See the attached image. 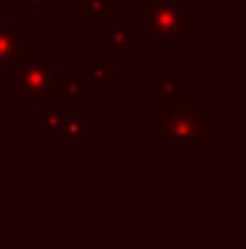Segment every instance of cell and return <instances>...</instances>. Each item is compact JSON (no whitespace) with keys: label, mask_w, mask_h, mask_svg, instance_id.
Segmentation results:
<instances>
[{"label":"cell","mask_w":246,"mask_h":249,"mask_svg":"<svg viewBox=\"0 0 246 249\" xmlns=\"http://www.w3.org/2000/svg\"><path fill=\"white\" fill-rule=\"evenodd\" d=\"M148 138L154 143H159V141L207 143L209 141V109L191 90L178 101L151 106L148 109Z\"/></svg>","instance_id":"6da1fadb"},{"label":"cell","mask_w":246,"mask_h":249,"mask_svg":"<svg viewBox=\"0 0 246 249\" xmlns=\"http://www.w3.org/2000/svg\"><path fill=\"white\" fill-rule=\"evenodd\" d=\"M135 24L154 48H183L188 35L198 32V11L185 0H154L138 8Z\"/></svg>","instance_id":"7a4b0ae2"},{"label":"cell","mask_w":246,"mask_h":249,"mask_svg":"<svg viewBox=\"0 0 246 249\" xmlns=\"http://www.w3.org/2000/svg\"><path fill=\"white\" fill-rule=\"evenodd\" d=\"M53 74L56 64L53 58L43 56V48L34 45L32 53H27L24 58H19L16 64H8L3 74L5 93L14 96L16 106H53L56 93H53Z\"/></svg>","instance_id":"3957f363"},{"label":"cell","mask_w":246,"mask_h":249,"mask_svg":"<svg viewBox=\"0 0 246 249\" xmlns=\"http://www.w3.org/2000/svg\"><path fill=\"white\" fill-rule=\"evenodd\" d=\"M140 40V29L135 21H125V24H114V21H101V45L111 51V58H125L127 51L135 48Z\"/></svg>","instance_id":"277c9868"},{"label":"cell","mask_w":246,"mask_h":249,"mask_svg":"<svg viewBox=\"0 0 246 249\" xmlns=\"http://www.w3.org/2000/svg\"><path fill=\"white\" fill-rule=\"evenodd\" d=\"M34 51V43L19 29L16 21H0V67L16 64Z\"/></svg>","instance_id":"5b68a950"},{"label":"cell","mask_w":246,"mask_h":249,"mask_svg":"<svg viewBox=\"0 0 246 249\" xmlns=\"http://www.w3.org/2000/svg\"><path fill=\"white\" fill-rule=\"evenodd\" d=\"M80 98H64V104L45 106L40 114V138L45 143H64V127H66L69 111L77 106Z\"/></svg>","instance_id":"8992f818"},{"label":"cell","mask_w":246,"mask_h":249,"mask_svg":"<svg viewBox=\"0 0 246 249\" xmlns=\"http://www.w3.org/2000/svg\"><path fill=\"white\" fill-rule=\"evenodd\" d=\"M53 93L58 98H80L90 93V82H82V77L74 69H56Z\"/></svg>","instance_id":"52a82bcc"},{"label":"cell","mask_w":246,"mask_h":249,"mask_svg":"<svg viewBox=\"0 0 246 249\" xmlns=\"http://www.w3.org/2000/svg\"><path fill=\"white\" fill-rule=\"evenodd\" d=\"M148 93L151 96H162V104H169V101L183 98L185 93H188V88H185V82L178 80V74H175L172 69H164L162 80L148 85Z\"/></svg>","instance_id":"ba28073f"},{"label":"cell","mask_w":246,"mask_h":249,"mask_svg":"<svg viewBox=\"0 0 246 249\" xmlns=\"http://www.w3.org/2000/svg\"><path fill=\"white\" fill-rule=\"evenodd\" d=\"M90 141V130H87L85 120H82L80 109L74 106L66 117V127H64V143H87Z\"/></svg>","instance_id":"9c48e42d"},{"label":"cell","mask_w":246,"mask_h":249,"mask_svg":"<svg viewBox=\"0 0 246 249\" xmlns=\"http://www.w3.org/2000/svg\"><path fill=\"white\" fill-rule=\"evenodd\" d=\"M111 74H114V58L111 56H93L87 61V77H90V82L106 85L111 80Z\"/></svg>","instance_id":"30bf717a"},{"label":"cell","mask_w":246,"mask_h":249,"mask_svg":"<svg viewBox=\"0 0 246 249\" xmlns=\"http://www.w3.org/2000/svg\"><path fill=\"white\" fill-rule=\"evenodd\" d=\"M77 8L87 16V19L93 21V24H101V21H103V11L98 8V5L93 3V0H77Z\"/></svg>","instance_id":"8fae6325"},{"label":"cell","mask_w":246,"mask_h":249,"mask_svg":"<svg viewBox=\"0 0 246 249\" xmlns=\"http://www.w3.org/2000/svg\"><path fill=\"white\" fill-rule=\"evenodd\" d=\"M93 3L106 14V11H122L127 5V0H93Z\"/></svg>","instance_id":"7c38bea8"},{"label":"cell","mask_w":246,"mask_h":249,"mask_svg":"<svg viewBox=\"0 0 246 249\" xmlns=\"http://www.w3.org/2000/svg\"><path fill=\"white\" fill-rule=\"evenodd\" d=\"M43 5H45V0H16V8L19 11H37Z\"/></svg>","instance_id":"4fadbf2b"},{"label":"cell","mask_w":246,"mask_h":249,"mask_svg":"<svg viewBox=\"0 0 246 249\" xmlns=\"http://www.w3.org/2000/svg\"><path fill=\"white\" fill-rule=\"evenodd\" d=\"M138 3V8H143V5H148V3H154V0H135Z\"/></svg>","instance_id":"5bb4252c"},{"label":"cell","mask_w":246,"mask_h":249,"mask_svg":"<svg viewBox=\"0 0 246 249\" xmlns=\"http://www.w3.org/2000/svg\"><path fill=\"white\" fill-rule=\"evenodd\" d=\"M5 3H8V0H0V11H3V8H5Z\"/></svg>","instance_id":"9a60e30c"}]
</instances>
